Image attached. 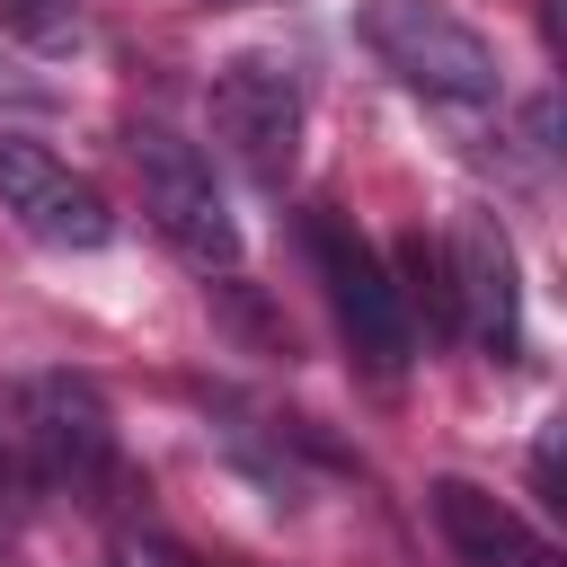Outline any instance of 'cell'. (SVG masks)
<instances>
[{"instance_id":"10","label":"cell","mask_w":567,"mask_h":567,"mask_svg":"<svg viewBox=\"0 0 567 567\" xmlns=\"http://www.w3.org/2000/svg\"><path fill=\"white\" fill-rule=\"evenodd\" d=\"M0 27L35 53H71L80 44V0H0Z\"/></svg>"},{"instance_id":"9","label":"cell","mask_w":567,"mask_h":567,"mask_svg":"<svg viewBox=\"0 0 567 567\" xmlns=\"http://www.w3.org/2000/svg\"><path fill=\"white\" fill-rule=\"evenodd\" d=\"M399 310H408V328L425 319L434 337H461L452 328V266H443V239H425V230L399 239Z\"/></svg>"},{"instance_id":"4","label":"cell","mask_w":567,"mask_h":567,"mask_svg":"<svg viewBox=\"0 0 567 567\" xmlns=\"http://www.w3.org/2000/svg\"><path fill=\"white\" fill-rule=\"evenodd\" d=\"M443 266H452V328L514 363L523 354V284H514V239L487 221V213H461L452 239H443Z\"/></svg>"},{"instance_id":"1","label":"cell","mask_w":567,"mask_h":567,"mask_svg":"<svg viewBox=\"0 0 567 567\" xmlns=\"http://www.w3.org/2000/svg\"><path fill=\"white\" fill-rule=\"evenodd\" d=\"M363 44L408 80V89H425V97H443V106H496V53H487V35H470L452 9H434V0H363Z\"/></svg>"},{"instance_id":"5","label":"cell","mask_w":567,"mask_h":567,"mask_svg":"<svg viewBox=\"0 0 567 567\" xmlns=\"http://www.w3.org/2000/svg\"><path fill=\"white\" fill-rule=\"evenodd\" d=\"M213 133L221 151L257 177V186H284L292 177V151H301V89L292 71L275 62H230L213 80Z\"/></svg>"},{"instance_id":"8","label":"cell","mask_w":567,"mask_h":567,"mask_svg":"<svg viewBox=\"0 0 567 567\" xmlns=\"http://www.w3.org/2000/svg\"><path fill=\"white\" fill-rule=\"evenodd\" d=\"M434 523H443V540H452L470 567H558V549H549L505 496H487L478 478H434Z\"/></svg>"},{"instance_id":"12","label":"cell","mask_w":567,"mask_h":567,"mask_svg":"<svg viewBox=\"0 0 567 567\" xmlns=\"http://www.w3.org/2000/svg\"><path fill=\"white\" fill-rule=\"evenodd\" d=\"M115 567H195V558H177L168 540H115Z\"/></svg>"},{"instance_id":"6","label":"cell","mask_w":567,"mask_h":567,"mask_svg":"<svg viewBox=\"0 0 567 567\" xmlns=\"http://www.w3.org/2000/svg\"><path fill=\"white\" fill-rule=\"evenodd\" d=\"M18 416H27V452H35V470H44L53 487H97V478L115 470L106 399H97L80 372H35L27 399H18Z\"/></svg>"},{"instance_id":"2","label":"cell","mask_w":567,"mask_h":567,"mask_svg":"<svg viewBox=\"0 0 567 567\" xmlns=\"http://www.w3.org/2000/svg\"><path fill=\"white\" fill-rule=\"evenodd\" d=\"M133 168H142V213H151V230L186 257V266H204V275H230L239 266V221H230V204H221V186H213V159L195 151V142H177V133H133Z\"/></svg>"},{"instance_id":"11","label":"cell","mask_w":567,"mask_h":567,"mask_svg":"<svg viewBox=\"0 0 567 567\" xmlns=\"http://www.w3.org/2000/svg\"><path fill=\"white\" fill-rule=\"evenodd\" d=\"M532 487H540L549 505H567V496H558V425H549V434L532 443Z\"/></svg>"},{"instance_id":"7","label":"cell","mask_w":567,"mask_h":567,"mask_svg":"<svg viewBox=\"0 0 567 567\" xmlns=\"http://www.w3.org/2000/svg\"><path fill=\"white\" fill-rule=\"evenodd\" d=\"M0 204L44 239V248H106L115 239V213L89 177H71L62 159H44L35 142L0 133Z\"/></svg>"},{"instance_id":"3","label":"cell","mask_w":567,"mask_h":567,"mask_svg":"<svg viewBox=\"0 0 567 567\" xmlns=\"http://www.w3.org/2000/svg\"><path fill=\"white\" fill-rule=\"evenodd\" d=\"M310 266H319V284H328V301H337V328L354 337V354L390 381L408 354H416V328H408V310H399V284H390V266L372 257V239L346 221V213H310Z\"/></svg>"}]
</instances>
